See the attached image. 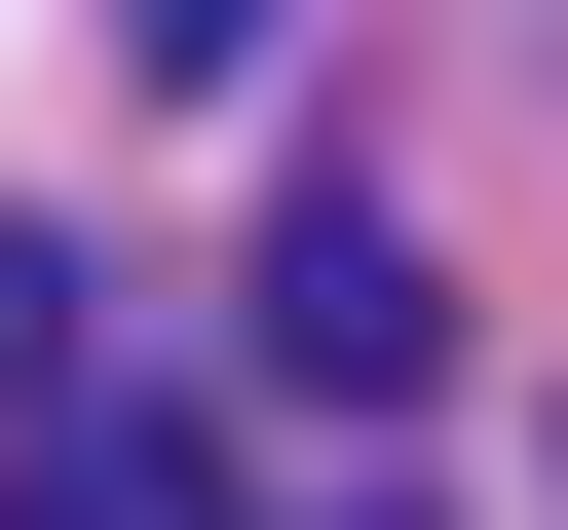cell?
<instances>
[{
	"label": "cell",
	"instance_id": "cell-4",
	"mask_svg": "<svg viewBox=\"0 0 568 530\" xmlns=\"http://www.w3.org/2000/svg\"><path fill=\"white\" fill-rule=\"evenodd\" d=\"M114 39H152V77H265V0H114Z\"/></svg>",
	"mask_w": 568,
	"mask_h": 530
},
{
	"label": "cell",
	"instance_id": "cell-3",
	"mask_svg": "<svg viewBox=\"0 0 568 530\" xmlns=\"http://www.w3.org/2000/svg\"><path fill=\"white\" fill-rule=\"evenodd\" d=\"M39 379H77V265H39V227H0V417H39Z\"/></svg>",
	"mask_w": 568,
	"mask_h": 530
},
{
	"label": "cell",
	"instance_id": "cell-2",
	"mask_svg": "<svg viewBox=\"0 0 568 530\" xmlns=\"http://www.w3.org/2000/svg\"><path fill=\"white\" fill-rule=\"evenodd\" d=\"M0 530H227V455H190V417H39V492H0Z\"/></svg>",
	"mask_w": 568,
	"mask_h": 530
},
{
	"label": "cell",
	"instance_id": "cell-5",
	"mask_svg": "<svg viewBox=\"0 0 568 530\" xmlns=\"http://www.w3.org/2000/svg\"><path fill=\"white\" fill-rule=\"evenodd\" d=\"M227 530H417V492H227Z\"/></svg>",
	"mask_w": 568,
	"mask_h": 530
},
{
	"label": "cell",
	"instance_id": "cell-1",
	"mask_svg": "<svg viewBox=\"0 0 568 530\" xmlns=\"http://www.w3.org/2000/svg\"><path fill=\"white\" fill-rule=\"evenodd\" d=\"M265 379H304V417H417V379H455V265H417L379 190H265Z\"/></svg>",
	"mask_w": 568,
	"mask_h": 530
}]
</instances>
